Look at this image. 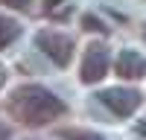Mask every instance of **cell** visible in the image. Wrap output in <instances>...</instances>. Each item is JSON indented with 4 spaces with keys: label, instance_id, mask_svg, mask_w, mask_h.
I'll use <instances>...</instances> for the list:
<instances>
[{
    "label": "cell",
    "instance_id": "6da1fadb",
    "mask_svg": "<svg viewBox=\"0 0 146 140\" xmlns=\"http://www.w3.org/2000/svg\"><path fill=\"white\" fill-rule=\"evenodd\" d=\"M6 111L21 125L41 128V125H50L62 117H67L70 105L53 88L41 85V82H23L6 96Z\"/></svg>",
    "mask_w": 146,
    "mask_h": 140
},
{
    "label": "cell",
    "instance_id": "7a4b0ae2",
    "mask_svg": "<svg viewBox=\"0 0 146 140\" xmlns=\"http://www.w3.org/2000/svg\"><path fill=\"white\" fill-rule=\"evenodd\" d=\"M35 50L41 55H47L56 67H67L76 55V41H73L70 32H62V29H38L35 32Z\"/></svg>",
    "mask_w": 146,
    "mask_h": 140
},
{
    "label": "cell",
    "instance_id": "3957f363",
    "mask_svg": "<svg viewBox=\"0 0 146 140\" xmlns=\"http://www.w3.org/2000/svg\"><path fill=\"white\" fill-rule=\"evenodd\" d=\"M114 67L111 58V47L105 41H91L82 50V61H79V82L82 85H100L108 76V70Z\"/></svg>",
    "mask_w": 146,
    "mask_h": 140
},
{
    "label": "cell",
    "instance_id": "277c9868",
    "mask_svg": "<svg viewBox=\"0 0 146 140\" xmlns=\"http://www.w3.org/2000/svg\"><path fill=\"white\" fill-rule=\"evenodd\" d=\"M96 102H100L108 114L120 117V120H129L143 105V93L137 88H129V85H114V88L96 90Z\"/></svg>",
    "mask_w": 146,
    "mask_h": 140
},
{
    "label": "cell",
    "instance_id": "5b68a950",
    "mask_svg": "<svg viewBox=\"0 0 146 140\" xmlns=\"http://www.w3.org/2000/svg\"><path fill=\"white\" fill-rule=\"evenodd\" d=\"M114 73L123 82H140L146 79V53L137 47H123L114 58Z\"/></svg>",
    "mask_w": 146,
    "mask_h": 140
},
{
    "label": "cell",
    "instance_id": "8992f818",
    "mask_svg": "<svg viewBox=\"0 0 146 140\" xmlns=\"http://www.w3.org/2000/svg\"><path fill=\"white\" fill-rule=\"evenodd\" d=\"M21 35H23V23H21L18 18L6 15V12L0 9V53L9 50V47L21 38Z\"/></svg>",
    "mask_w": 146,
    "mask_h": 140
},
{
    "label": "cell",
    "instance_id": "52a82bcc",
    "mask_svg": "<svg viewBox=\"0 0 146 140\" xmlns=\"http://www.w3.org/2000/svg\"><path fill=\"white\" fill-rule=\"evenodd\" d=\"M58 137H62V140H111V137H105L102 131H96V128H82V125L58 128Z\"/></svg>",
    "mask_w": 146,
    "mask_h": 140
},
{
    "label": "cell",
    "instance_id": "ba28073f",
    "mask_svg": "<svg viewBox=\"0 0 146 140\" xmlns=\"http://www.w3.org/2000/svg\"><path fill=\"white\" fill-rule=\"evenodd\" d=\"M82 29H88V32H108V23L102 20V18H96V15H91V12H88V15H82Z\"/></svg>",
    "mask_w": 146,
    "mask_h": 140
},
{
    "label": "cell",
    "instance_id": "9c48e42d",
    "mask_svg": "<svg viewBox=\"0 0 146 140\" xmlns=\"http://www.w3.org/2000/svg\"><path fill=\"white\" fill-rule=\"evenodd\" d=\"M32 3L35 0H0L3 9H15V12H32Z\"/></svg>",
    "mask_w": 146,
    "mask_h": 140
},
{
    "label": "cell",
    "instance_id": "30bf717a",
    "mask_svg": "<svg viewBox=\"0 0 146 140\" xmlns=\"http://www.w3.org/2000/svg\"><path fill=\"white\" fill-rule=\"evenodd\" d=\"M15 137V128H12V123H6L3 117H0V140H12Z\"/></svg>",
    "mask_w": 146,
    "mask_h": 140
},
{
    "label": "cell",
    "instance_id": "8fae6325",
    "mask_svg": "<svg viewBox=\"0 0 146 140\" xmlns=\"http://www.w3.org/2000/svg\"><path fill=\"white\" fill-rule=\"evenodd\" d=\"M135 134H137L140 140H146V117H140V120L135 123Z\"/></svg>",
    "mask_w": 146,
    "mask_h": 140
},
{
    "label": "cell",
    "instance_id": "7c38bea8",
    "mask_svg": "<svg viewBox=\"0 0 146 140\" xmlns=\"http://www.w3.org/2000/svg\"><path fill=\"white\" fill-rule=\"evenodd\" d=\"M6 82H9V67H6L3 61H0V90L6 88Z\"/></svg>",
    "mask_w": 146,
    "mask_h": 140
},
{
    "label": "cell",
    "instance_id": "4fadbf2b",
    "mask_svg": "<svg viewBox=\"0 0 146 140\" xmlns=\"http://www.w3.org/2000/svg\"><path fill=\"white\" fill-rule=\"evenodd\" d=\"M62 3H64V0H44V12H56Z\"/></svg>",
    "mask_w": 146,
    "mask_h": 140
},
{
    "label": "cell",
    "instance_id": "5bb4252c",
    "mask_svg": "<svg viewBox=\"0 0 146 140\" xmlns=\"http://www.w3.org/2000/svg\"><path fill=\"white\" fill-rule=\"evenodd\" d=\"M23 140H47V137H23Z\"/></svg>",
    "mask_w": 146,
    "mask_h": 140
},
{
    "label": "cell",
    "instance_id": "9a60e30c",
    "mask_svg": "<svg viewBox=\"0 0 146 140\" xmlns=\"http://www.w3.org/2000/svg\"><path fill=\"white\" fill-rule=\"evenodd\" d=\"M143 41H146V26H143Z\"/></svg>",
    "mask_w": 146,
    "mask_h": 140
}]
</instances>
